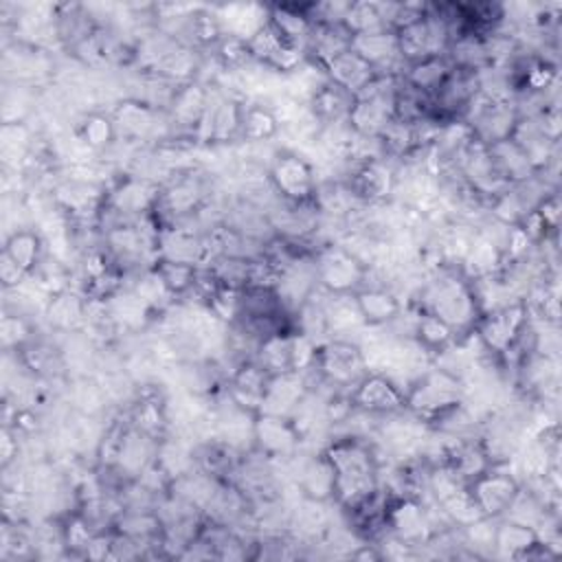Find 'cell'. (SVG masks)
<instances>
[{"instance_id":"18","label":"cell","mask_w":562,"mask_h":562,"mask_svg":"<svg viewBox=\"0 0 562 562\" xmlns=\"http://www.w3.org/2000/svg\"><path fill=\"white\" fill-rule=\"evenodd\" d=\"M268 24L292 46L301 48L305 55V44L314 31V22L307 15L305 2H281L266 4Z\"/></svg>"},{"instance_id":"9","label":"cell","mask_w":562,"mask_h":562,"mask_svg":"<svg viewBox=\"0 0 562 562\" xmlns=\"http://www.w3.org/2000/svg\"><path fill=\"white\" fill-rule=\"evenodd\" d=\"M349 402L353 411L371 417H389L406 411L404 386L391 375L380 371H369L351 391Z\"/></svg>"},{"instance_id":"8","label":"cell","mask_w":562,"mask_h":562,"mask_svg":"<svg viewBox=\"0 0 562 562\" xmlns=\"http://www.w3.org/2000/svg\"><path fill=\"white\" fill-rule=\"evenodd\" d=\"M520 483L522 481L509 470V463H494L468 483V494L483 518L498 520L520 492Z\"/></svg>"},{"instance_id":"10","label":"cell","mask_w":562,"mask_h":562,"mask_svg":"<svg viewBox=\"0 0 562 562\" xmlns=\"http://www.w3.org/2000/svg\"><path fill=\"white\" fill-rule=\"evenodd\" d=\"M303 435L290 417L257 413L252 419V448L272 461H292L299 457Z\"/></svg>"},{"instance_id":"20","label":"cell","mask_w":562,"mask_h":562,"mask_svg":"<svg viewBox=\"0 0 562 562\" xmlns=\"http://www.w3.org/2000/svg\"><path fill=\"white\" fill-rule=\"evenodd\" d=\"M413 307V305H411ZM411 338L415 340V345L430 358V362L446 351L448 347H452L459 340V334L443 323L439 316L430 314V312H422L417 307H413V325H411Z\"/></svg>"},{"instance_id":"15","label":"cell","mask_w":562,"mask_h":562,"mask_svg":"<svg viewBox=\"0 0 562 562\" xmlns=\"http://www.w3.org/2000/svg\"><path fill=\"white\" fill-rule=\"evenodd\" d=\"M353 301L369 329L389 327L406 307L400 294L386 285H364L353 294Z\"/></svg>"},{"instance_id":"1","label":"cell","mask_w":562,"mask_h":562,"mask_svg":"<svg viewBox=\"0 0 562 562\" xmlns=\"http://www.w3.org/2000/svg\"><path fill=\"white\" fill-rule=\"evenodd\" d=\"M334 470V505L351 512L380 490V472L386 465L371 437L329 435L321 448Z\"/></svg>"},{"instance_id":"24","label":"cell","mask_w":562,"mask_h":562,"mask_svg":"<svg viewBox=\"0 0 562 562\" xmlns=\"http://www.w3.org/2000/svg\"><path fill=\"white\" fill-rule=\"evenodd\" d=\"M281 132V116L274 105L266 101H244L239 143H268Z\"/></svg>"},{"instance_id":"4","label":"cell","mask_w":562,"mask_h":562,"mask_svg":"<svg viewBox=\"0 0 562 562\" xmlns=\"http://www.w3.org/2000/svg\"><path fill=\"white\" fill-rule=\"evenodd\" d=\"M397 37V48L404 66L446 55L452 31L441 13V7L437 2H426V9L419 18L406 22L395 31Z\"/></svg>"},{"instance_id":"12","label":"cell","mask_w":562,"mask_h":562,"mask_svg":"<svg viewBox=\"0 0 562 562\" xmlns=\"http://www.w3.org/2000/svg\"><path fill=\"white\" fill-rule=\"evenodd\" d=\"M494 555L514 560H551L558 555V551L540 540L536 527L498 518L494 520Z\"/></svg>"},{"instance_id":"2","label":"cell","mask_w":562,"mask_h":562,"mask_svg":"<svg viewBox=\"0 0 562 562\" xmlns=\"http://www.w3.org/2000/svg\"><path fill=\"white\" fill-rule=\"evenodd\" d=\"M404 395L406 411L413 417H417L424 426H428L448 411L463 404L468 391L461 378L430 362L406 384Z\"/></svg>"},{"instance_id":"28","label":"cell","mask_w":562,"mask_h":562,"mask_svg":"<svg viewBox=\"0 0 562 562\" xmlns=\"http://www.w3.org/2000/svg\"><path fill=\"white\" fill-rule=\"evenodd\" d=\"M156 274L162 279L165 288L176 296V301H184L195 283L198 266L182 263V261H169V259H156L151 263Z\"/></svg>"},{"instance_id":"21","label":"cell","mask_w":562,"mask_h":562,"mask_svg":"<svg viewBox=\"0 0 562 562\" xmlns=\"http://www.w3.org/2000/svg\"><path fill=\"white\" fill-rule=\"evenodd\" d=\"M296 490L310 501L334 503V470L323 450L299 461Z\"/></svg>"},{"instance_id":"14","label":"cell","mask_w":562,"mask_h":562,"mask_svg":"<svg viewBox=\"0 0 562 562\" xmlns=\"http://www.w3.org/2000/svg\"><path fill=\"white\" fill-rule=\"evenodd\" d=\"M268 382L270 373L257 360H248L231 371V375L224 382V391L237 406L257 415Z\"/></svg>"},{"instance_id":"6","label":"cell","mask_w":562,"mask_h":562,"mask_svg":"<svg viewBox=\"0 0 562 562\" xmlns=\"http://www.w3.org/2000/svg\"><path fill=\"white\" fill-rule=\"evenodd\" d=\"M369 268L340 241H325L314 252L316 283L329 294H356L369 281Z\"/></svg>"},{"instance_id":"26","label":"cell","mask_w":562,"mask_h":562,"mask_svg":"<svg viewBox=\"0 0 562 562\" xmlns=\"http://www.w3.org/2000/svg\"><path fill=\"white\" fill-rule=\"evenodd\" d=\"M487 149H490V156H492V162H494L498 176L507 184L522 182L536 173V167L531 165L527 154L520 149V145L512 136L487 145Z\"/></svg>"},{"instance_id":"5","label":"cell","mask_w":562,"mask_h":562,"mask_svg":"<svg viewBox=\"0 0 562 562\" xmlns=\"http://www.w3.org/2000/svg\"><path fill=\"white\" fill-rule=\"evenodd\" d=\"M266 178L283 202L310 204L316 200L318 178L314 165L294 149H274L266 165Z\"/></svg>"},{"instance_id":"23","label":"cell","mask_w":562,"mask_h":562,"mask_svg":"<svg viewBox=\"0 0 562 562\" xmlns=\"http://www.w3.org/2000/svg\"><path fill=\"white\" fill-rule=\"evenodd\" d=\"M305 105H307V112L312 114V119L318 123V127H323V125L347 121L349 110L353 105V94H349L347 90H342L325 79L321 86H316L312 90Z\"/></svg>"},{"instance_id":"7","label":"cell","mask_w":562,"mask_h":562,"mask_svg":"<svg viewBox=\"0 0 562 562\" xmlns=\"http://www.w3.org/2000/svg\"><path fill=\"white\" fill-rule=\"evenodd\" d=\"M527 325H529V310L520 299L498 310L481 314L474 325V334L483 342L485 351L498 362V358H503L518 342Z\"/></svg>"},{"instance_id":"13","label":"cell","mask_w":562,"mask_h":562,"mask_svg":"<svg viewBox=\"0 0 562 562\" xmlns=\"http://www.w3.org/2000/svg\"><path fill=\"white\" fill-rule=\"evenodd\" d=\"M351 50L369 61L378 75H402L404 61L400 57L397 37L391 29L351 35Z\"/></svg>"},{"instance_id":"3","label":"cell","mask_w":562,"mask_h":562,"mask_svg":"<svg viewBox=\"0 0 562 562\" xmlns=\"http://www.w3.org/2000/svg\"><path fill=\"white\" fill-rule=\"evenodd\" d=\"M312 369L321 378V395L349 393L367 373V358L358 340L327 338L316 345Z\"/></svg>"},{"instance_id":"19","label":"cell","mask_w":562,"mask_h":562,"mask_svg":"<svg viewBox=\"0 0 562 562\" xmlns=\"http://www.w3.org/2000/svg\"><path fill=\"white\" fill-rule=\"evenodd\" d=\"M323 75L327 81H331L334 86L347 90L349 94H360L373 79H375V68L364 61L356 50H351V46L347 50H342L340 55H336L325 68Z\"/></svg>"},{"instance_id":"27","label":"cell","mask_w":562,"mask_h":562,"mask_svg":"<svg viewBox=\"0 0 562 562\" xmlns=\"http://www.w3.org/2000/svg\"><path fill=\"white\" fill-rule=\"evenodd\" d=\"M450 70H452V64L448 61V57L439 55V57H430V59H422L404 66L400 77L404 83H408L417 92L432 97L439 90V86L446 81Z\"/></svg>"},{"instance_id":"17","label":"cell","mask_w":562,"mask_h":562,"mask_svg":"<svg viewBox=\"0 0 562 562\" xmlns=\"http://www.w3.org/2000/svg\"><path fill=\"white\" fill-rule=\"evenodd\" d=\"M307 393L310 391H307V384H305V378L301 371L270 375L259 413L290 417L296 411V406L305 400Z\"/></svg>"},{"instance_id":"16","label":"cell","mask_w":562,"mask_h":562,"mask_svg":"<svg viewBox=\"0 0 562 562\" xmlns=\"http://www.w3.org/2000/svg\"><path fill=\"white\" fill-rule=\"evenodd\" d=\"M86 307H88L86 296L79 290L68 288V290L50 294L42 314H44L50 331L77 334L86 327Z\"/></svg>"},{"instance_id":"29","label":"cell","mask_w":562,"mask_h":562,"mask_svg":"<svg viewBox=\"0 0 562 562\" xmlns=\"http://www.w3.org/2000/svg\"><path fill=\"white\" fill-rule=\"evenodd\" d=\"M342 26L351 33V35H360V33H371V31H380V29H389L386 20H384V11H382V2H371V0H356L349 4V11L345 15Z\"/></svg>"},{"instance_id":"22","label":"cell","mask_w":562,"mask_h":562,"mask_svg":"<svg viewBox=\"0 0 562 562\" xmlns=\"http://www.w3.org/2000/svg\"><path fill=\"white\" fill-rule=\"evenodd\" d=\"M75 138L92 154H108L121 143L112 114L103 110H88L75 125Z\"/></svg>"},{"instance_id":"11","label":"cell","mask_w":562,"mask_h":562,"mask_svg":"<svg viewBox=\"0 0 562 562\" xmlns=\"http://www.w3.org/2000/svg\"><path fill=\"white\" fill-rule=\"evenodd\" d=\"M250 57L257 66L277 75H292L305 64V55L301 48L285 42L266 20L248 40Z\"/></svg>"},{"instance_id":"25","label":"cell","mask_w":562,"mask_h":562,"mask_svg":"<svg viewBox=\"0 0 562 562\" xmlns=\"http://www.w3.org/2000/svg\"><path fill=\"white\" fill-rule=\"evenodd\" d=\"M46 241L40 235V231L20 226L11 231L4 239L2 255H7L20 270H24L29 277L40 268V263L46 257Z\"/></svg>"}]
</instances>
